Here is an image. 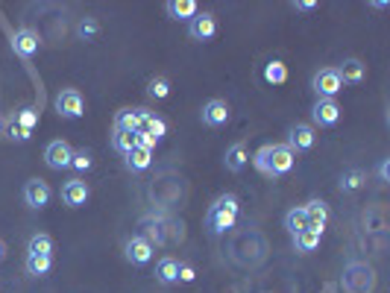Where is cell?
I'll return each mask as SVG.
<instances>
[{
  "instance_id": "obj_19",
  "label": "cell",
  "mask_w": 390,
  "mask_h": 293,
  "mask_svg": "<svg viewBox=\"0 0 390 293\" xmlns=\"http://www.w3.org/2000/svg\"><path fill=\"white\" fill-rule=\"evenodd\" d=\"M247 161H249V156H247L244 141H235L226 152H223V164H226V171H229V173H241L244 167H247Z\"/></svg>"
},
{
  "instance_id": "obj_17",
  "label": "cell",
  "mask_w": 390,
  "mask_h": 293,
  "mask_svg": "<svg viewBox=\"0 0 390 293\" xmlns=\"http://www.w3.org/2000/svg\"><path fill=\"white\" fill-rule=\"evenodd\" d=\"M302 212H305V217H309V229H317V232L326 229V223H329V205H326L323 200L305 203Z\"/></svg>"
},
{
  "instance_id": "obj_21",
  "label": "cell",
  "mask_w": 390,
  "mask_h": 293,
  "mask_svg": "<svg viewBox=\"0 0 390 293\" xmlns=\"http://www.w3.org/2000/svg\"><path fill=\"white\" fill-rule=\"evenodd\" d=\"M164 9H167V15H171L173 21H191L200 12V6L194 3V0H171Z\"/></svg>"
},
{
  "instance_id": "obj_34",
  "label": "cell",
  "mask_w": 390,
  "mask_h": 293,
  "mask_svg": "<svg viewBox=\"0 0 390 293\" xmlns=\"http://www.w3.org/2000/svg\"><path fill=\"white\" fill-rule=\"evenodd\" d=\"M147 94L153 97V100H164V97H171V82H167L164 77H156V79H150V86H147Z\"/></svg>"
},
{
  "instance_id": "obj_11",
  "label": "cell",
  "mask_w": 390,
  "mask_h": 293,
  "mask_svg": "<svg viewBox=\"0 0 390 293\" xmlns=\"http://www.w3.org/2000/svg\"><path fill=\"white\" fill-rule=\"evenodd\" d=\"M217 33V18L212 12H197L191 21H188V35L194 41H212Z\"/></svg>"
},
{
  "instance_id": "obj_26",
  "label": "cell",
  "mask_w": 390,
  "mask_h": 293,
  "mask_svg": "<svg viewBox=\"0 0 390 293\" xmlns=\"http://www.w3.org/2000/svg\"><path fill=\"white\" fill-rule=\"evenodd\" d=\"M264 79H267L270 86H282V82H288V65L279 59H270L264 65Z\"/></svg>"
},
{
  "instance_id": "obj_2",
  "label": "cell",
  "mask_w": 390,
  "mask_h": 293,
  "mask_svg": "<svg viewBox=\"0 0 390 293\" xmlns=\"http://www.w3.org/2000/svg\"><path fill=\"white\" fill-rule=\"evenodd\" d=\"M141 229H144V238L153 246H167V244H179L185 238V226L182 220H171L167 214L156 212V214H147L141 220Z\"/></svg>"
},
{
  "instance_id": "obj_13",
  "label": "cell",
  "mask_w": 390,
  "mask_h": 293,
  "mask_svg": "<svg viewBox=\"0 0 390 293\" xmlns=\"http://www.w3.org/2000/svg\"><path fill=\"white\" fill-rule=\"evenodd\" d=\"M317 141L314 135V127H309V123H294V127L288 129V147L294 152H309Z\"/></svg>"
},
{
  "instance_id": "obj_12",
  "label": "cell",
  "mask_w": 390,
  "mask_h": 293,
  "mask_svg": "<svg viewBox=\"0 0 390 293\" xmlns=\"http://www.w3.org/2000/svg\"><path fill=\"white\" fill-rule=\"evenodd\" d=\"M88 197H91V188L82 182L79 176H74V179H68V182L62 185V203L68 205V208H79V205H86L88 203Z\"/></svg>"
},
{
  "instance_id": "obj_15",
  "label": "cell",
  "mask_w": 390,
  "mask_h": 293,
  "mask_svg": "<svg viewBox=\"0 0 390 293\" xmlns=\"http://www.w3.org/2000/svg\"><path fill=\"white\" fill-rule=\"evenodd\" d=\"M50 185L47 182H41V179H30V182L24 185V203L30 205V208H45L50 203Z\"/></svg>"
},
{
  "instance_id": "obj_29",
  "label": "cell",
  "mask_w": 390,
  "mask_h": 293,
  "mask_svg": "<svg viewBox=\"0 0 390 293\" xmlns=\"http://www.w3.org/2000/svg\"><path fill=\"white\" fill-rule=\"evenodd\" d=\"M97 35H100V21L91 18V15L79 18V24H77V38H79V41H94Z\"/></svg>"
},
{
  "instance_id": "obj_1",
  "label": "cell",
  "mask_w": 390,
  "mask_h": 293,
  "mask_svg": "<svg viewBox=\"0 0 390 293\" xmlns=\"http://www.w3.org/2000/svg\"><path fill=\"white\" fill-rule=\"evenodd\" d=\"M294 161H297V152L288 144H264L253 156V167L267 179H279V176L290 173L294 171Z\"/></svg>"
},
{
  "instance_id": "obj_30",
  "label": "cell",
  "mask_w": 390,
  "mask_h": 293,
  "mask_svg": "<svg viewBox=\"0 0 390 293\" xmlns=\"http://www.w3.org/2000/svg\"><path fill=\"white\" fill-rule=\"evenodd\" d=\"M53 253V238L50 235H33L30 246H26V255H50Z\"/></svg>"
},
{
  "instance_id": "obj_38",
  "label": "cell",
  "mask_w": 390,
  "mask_h": 293,
  "mask_svg": "<svg viewBox=\"0 0 390 293\" xmlns=\"http://www.w3.org/2000/svg\"><path fill=\"white\" fill-rule=\"evenodd\" d=\"M379 182L382 185L390 182V159H382V164H379Z\"/></svg>"
},
{
  "instance_id": "obj_25",
  "label": "cell",
  "mask_w": 390,
  "mask_h": 293,
  "mask_svg": "<svg viewBox=\"0 0 390 293\" xmlns=\"http://www.w3.org/2000/svg\"><path fill=\"white\" fill-rule=\"evenodd\" d=\"M141 129H144V132H150V135L162 144V138H164V132H167V123H164L162 118L153 115L150 109H144V111H141Z\"/></svg>"
},
{
  "instance_id": "obj_24",
  "label": "cell",
  "mask_w": 390,
  "mask_h": 293,
  "mask_svg": "<svg viewBox=\"0 0 390 293\" xmlns=\"http://www.w3.org/2000/svg\"><path fill=\"white\" fill-rule=\"evenodd\" d=\"M123 161H127V167H130V171L132 173H144L147 171V167L153 164V152L150 150H130L127 152V156H123Z\"/></svg>"
},
{
  "instance_id": "obj_3",
  "label": "cell",
  "mask_w": 390,
  "mask_h": 293,
  "mask_svg": "<svg viewBox=\"0 0 390 293\" xmlns=\"http://www.w3.org/2000/svg\"><path fill=\"white\" fill-rule=\"evenodd\" d=\"M238 200L232 197V193H223V197L214 200V205L208 208V214H205V229L212 232V235H226L232 226H235V220H238Z\"/></svg>"
},
{
  "instance_id": "obj_40",
  "label": "cell",
  "mask_w": 390,
  "mask_h": 293,
  "mask_svg": "<svg viewBox=\"0 0 390 293\" xmlns=\"http://www.w3.org/2000/svg\"><path fill=\"white\" fill-rule=\"evenodd\" d=\"M3 258H6V244L0 241V261H3Z\"/></svg>"
},
{
  "instance_id": "obj_36",
  "label": "cell",
  "mask_w": 390,
  "mask_h": 293,
  "mask_svg": "<svg viewBox=\"0 0 390 293\" xmlns=\"http://www.w3.org/2000/svg\"><path fill=\"white\" fill-rule=\"evenodd\" d=\"M132 138H135V147H138V150H150V152H153V150L159 147V141H156V138H153L150 132H144V129H138Z\"/></svg>"
},
{
  "instance_id": "obj_39",
  "label": "cell",
  "mask_w": 390,
  "mask_h": 293,
  "mask_svg": "<svg viewBox=\"0 0 390 293\" xmlns=\"http://www.w3.org/2000/svg\"><path fill=\"white\" fill-rule=\"evenodd\" d=\"M294 9L297 12H311V9H317V0H297Z\"/></svg>"
},
{
  "instance_id": "obj_10",
  "label": "cell",
  "mask_w": 390,
  "mask_h": 293,
  "mask_svg": "<svg viewBox=\"0 0 390 293\" xmlns=\"http://www.w3.org/2000/svg\"><path fill=\"white\" fill-rule=\"evenodd\" d=\"M229 118H232L229 103H226V100H217V97H214V100H208V103L200 109V120L205 123V127H212V129L226 127Z\"/></svg>"
},
{
  "instance_id": "obj_33",
  "label": "cell",
  "mask_w": 390,
  "mask_h": 293,
  "mask_svg": "<svg viewBox=\"0 0 390 293\" xmlns=\"http://www.w3.org/2000/svg\"><path fill=\"white\" fill-rule=\"evenodd\" d=\"M364 171H346L343 176H341V191L343 193H352V191H358V188H364Z\"/></svg>"
},
{
  "instance_id": "obj_31",
  "label": "cell",
  "mask_w": 390,
  "mask_h": 293,
  "mask_svg": "<svg viewBox=\"0 0 390 293\" xmlns=\"http://www.w3.org/2000/svg\"><path fill=\"white\" fill-rule=\"evenodd\" d=\"M111 147H115L120 156H127L130 150H135V138L132 132H123V129H111Z\"/></svg>"
},
{
  "instance_id": "obj_4",
  "label": "cell",
  "mask_w": 390,
  "mask_h": 293,
  "mask_svg": "<svg viewBox=\"0 0 390 293\" xmlns=\"http://www.w3.org/2000/svg\"><path fill=\"white\" fill-rule=\"evenodd\" d=\"M343 293H373L375 290V270L364 261H350L341 276Z\"/></svg>"
},
{
  "instance_id": "obj_5",
  "label": "cell",
  "mask_w": 390,
  "mask_h": 293,
  "mask_svg": "<svg viewBox=\"0 0 390 293\" xmlns=\"http://www.w3.org/2000/svg\"><path fill=\"white\" fill-rule=\"evenodd\" d=\"M311 91L317 94V100H334L343 91V82L334 68H323V71H317L311 77Z\"/></svg>"
},
{
  "instance_id": "obj_22",
  "label": "cell",
  "mask_w": 390,
  "mask_h": 293,
  "mask_svg": "<svg viewBox=\"0 0 390 293\" xmlns=\"http://www.w3.org/2000/svg\"><path fill=\"white\" fill-rule=\"evenodd\" d=\"M0 132H3L6 141H15V144H26V141H30V135H33V132H26V129L21 127V123L15 120V115L6 118L3 123H0Z\"/></svg>"
},
{
  "instance_id": "obj_37",
  "label": "cell",
  "mask_w": 390,
  "mask_h": 293,
  "mask_svg": "<svg viewBox=\"0 0 390 293\" xmlns=\"http://www.w3.org/2000/svg\"><path fill=\"white\" fill-rule=\"evenodd\" d=\"M194 278H197V273L191 264H179V282H194Z\"/></svg>"
},
{
  "instance_id": "obj_16",
  "label": "cell",
  "mask_w": 390,
  "mask_h": 293,
  "mask_svg": "<svg viewBox=\"0 0 390 293\" xmlns=\"http://www.w3.org/2000/svg\"><path fill=\"white\" fill-rule=\"evenodd\" d=\"M334 71H338L343 86H358V82L367 79V65L361 59H343L338 68H334Z\"/></svg>"
},
{
  "instance_id": "obj_8",
  "label": "cell",
  "mask_w": 390,
  "mask_h": 293,
  "mask_svg": "<svg viewBox=\"0 0 390 293\" xmlns=\"http://www.w3.org/2000/svg\"><path fill=\"white\" fill-rule=\"evenodd\" d=\"M71 159H74V150L68 141H62V138H56V141H50L45 147V164L50 171H65V167H71Z\"/></svg>"
},
{
  "instance_id": "obj_20",
  "label": "cell",
  "mask_w": 390,
  "mask_h": 293,
  "mask_svg": "<svg viewBox=\"0 0 390 293\" xmlns=\"http://www.w3.org/2000/svg\"><path fill=\"white\" fill-rule=\"evenodd\" d=\"M156 282L159 285H176L179 282V261L164 255L159 264H156Z\"/></svg>"
},
{
  "instance_id": "obj_23",
  "label": "cell",
  "mask_w": 390,
  "mask_h": 293,
  "mask_svg": "<svg viewBox=\"0 0 390 293\" xmlns=\"http://www.w3.org/2000/svg\"><path fill=\"white\" fill-rule=\"evenodd\" d=\"M320 241H323V232L305 229V232L294 235V249H297V253H314V249L320 246Z\"/></svg>"
},
{
  "instance_id": "obj_18",
  "label": "cell",
  "mask_w": 390,
  "mask_h": 293,
  "mask_svg": "<svg viewBox=\"0 0 390 293\" xmlns=\"http://www.w3.org/2000/svg\"><path fill=\"white\" fill-rule=\"evenodd\" d=\"M141 111L144 106H138V109H120L118 115H115V123H111V129H123V132H138L141 129Z\"/></svg>"
},
{
  "instance_id": "obj_28",
  "label": "cell",
  "mask_w": 390,
  "mask_h": 293,
  "mask_svg": "<svg viewBox=\"0 0 390 293\" xmlns=\"http://www.w3.org/2000/svg\"><path fill=\"white\" fill-rule=\"evenodd\" d=\"M285 229H288L290 235H299V232L309 229V217H305L302 205H299V208H290V212L285 214Z\"/></svg>"
},
{
  "instance_id": "obj_27",
  "label": "cell",
  "mask_w": 390,
  "mask_h": 293,
  "mask_svg": "<svg viewBox=\"0 0 390 293\" xmlns=\"http://www.w3.org/2000/svg\"><path fill=\"white\" fill-rule=\"evenodd\" d=\"M24 267L30 276H47L50 267H53V255H26Z\"/></svg>"
},
{
  "instance_id": "obj_9",
  "label": "cell",
  "mask_w": 390,
  "mask_h": 293,
  "mask_svg": "<svg viewBox=\"0 0 390 293\" xmlns=\"http://www.w3.org/2000/svg\"><path fill=\"white\" fill-rule=\"evenodd\" d=\"M41 47V35L33 30V26H21L18 33H12V50H15L21 59H33Z\"/></svg>"
},
{
  "instance_id": "obj_6",
  "label": "cell",
  "mask_w": 390,
  "mask_h": 293,
  "mask_svg": "<svg viewBox=\"0 0 390 293\" xmlns=\"http://www.w3.org/2000/svg\"><path fill=\"white\" fill-rule=\"evenodd\" d=\"M56 111L68 120H77L86 115V100H82V94L77 88H62L56 94Z\"/></svg>"
},
{
  "instance_id": "obj_14",
  "label": "cell",
  "mask_w": 390,
  "mask_h": 293,
  "mask_svg": "<svg viewBox=\"0 0 390 293\" xmlns=\"http://www.w3.org/2000/svg\"><path fill=\"white\" fill-rule=\"evenodd\" d=\"M311 120L317 127H334L341 120V106L334 100H317L311 106Z\"/></svg>"
},
{
  "instance_id": "obj_32",
  "label": "cell",
  "mask_w": 390,
  "mask_h": 293,
  "mask_svg": "<svg viewBox=\"0 0 390 293\" xmlns=\"http://www.w3.org/2000/svg\"><path fill=\"white\" fill-rule=\"evenodd\" d=\"M15 120L21 123L26 132H33V129L38 127V109H36V106H21V109L15 111Z\"/></svg>"
},
{
  "instance_id": "obj_35",
  "label": "cell",
  "mask_w": 390,
  "mask_h": 293,
  "mask_svg": "<svg viewBox=\"0 0 390 293\" xmlns=\"http://www.w3.org/2000/svg\"><path fill=\"white\" fill-rule=\"evenodd\" d=\"M71 167L77 173H88L94 167V159H91V150H77L74 159H71Z\"/></svg>"
},
{
  "instance_id": "obj_7",
  "label": "cell",
  "mask_w": 390,
  "mask_h": 293,
  "mask_svg": "<svg viewBox=\"0 0 390 293\" xmlns=\"http://www.w3.org/2000/svg\"><path fill=\"white\" fill-rule=\"evenodd\" d=\"M153 244L144 238V235H132V238L123 244V258H127L130 264H135V267H144V264L153 261Z\"/></svg>"
}]
</instances>
